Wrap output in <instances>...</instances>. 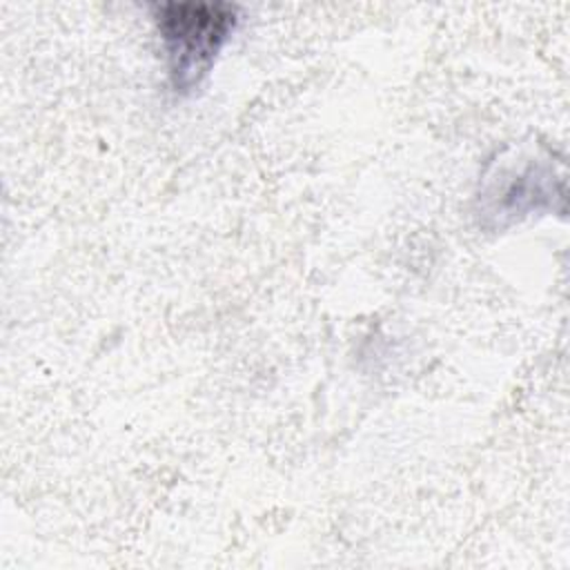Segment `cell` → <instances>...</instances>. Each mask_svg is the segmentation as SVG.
<instances>
[{
    "instance_id": "cell-2",
    "label": "cell",
    "mask_w": 570,
    "mask_h": 570,
    "mask_svg": "<svg viewBox=\"0 0 570 570\" xmlns=\"http://www.w3.org/2000/svg\"><path fill=\"white\" fill-rule=\"evenodd\" d=\"M561 183L552 154L541 147H514L499 154L485 167L476 194V216L488 229H503L534 212L550 209Z\"/></svg>"
},
{
    "instance_id": "cell-1",
    "label": "cell",
    "mask_w": 570,
    "mask_h": 570,
    "mask_svg": "<svg viewBox=\"0 0 570 570\" xmlns=\"http://www.w3.org/2000/svg\"><path fill=\"white\" fill-rule=\"evenodd\" d=\"M160 38L169 87L187 96L209 76L223 47L240 22V9L232 2H160L151 11Z\"/></svg>"
}]
</instances>
